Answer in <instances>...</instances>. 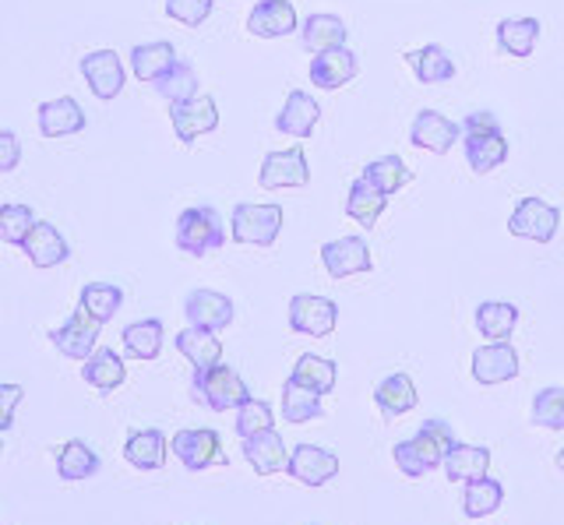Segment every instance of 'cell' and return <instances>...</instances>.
I'll return each instance as SVG.
<instances>
[{"instance_id":"cell-1","label":"cell","mask_w":564,"mask_h":525,"mask_svg":"<svg viewBox=\"0 0 564 525\" xmlns=\"http://www.w3.org/2000/svg\"><path fill=\"white\" fill-rule=\"evenodd\" d=\"M455 434L452 427L445 424V419H427L410 441H399L392 448V459L399 466L402 477H410V480H420V477H427V472H434L437 466H445L448 459V451L455 448Z\"/></svg>"},{"instance_id":"cell-2","label":"cell","mask_w":564,"mask_h":525,"mask_svg":"<svg viewBox=\"0 0 564 525\" xmlns=\"http://www.w3.org/2000/svg\"><path fill=\"white\" fill-rule=\"evenodd\" d=\"M191 395L212 413H229V409H240L243 402L251 398V389H247L234 367L219 360L216 367H205V371L191 374Z\"/></svg>"},{"instance_id":"cell-3","label":"cell","mask_w":564,"mask_h":525,"mask_svg":"<svg viewBox=\"0 0 564 525\" xmlns=\"http://www.w3.org/2000/svg\"><path fill=\"white\" fill-rule=\"evenodd\" d=\"M223 243H226V226L216 208L212 205L184 208L181 219H176V248L191 258H205L212 251H219Z\"/></svg>"},{"instance_id":"cell-4","label":"cell","mask_w":564,"mask_h":525,"mask_svg":"<svg viewBox=\"0 0 564 525\" xmlns=\"http://www.w3.org/2000/svg\"><path fill=\"white\" fill-rule=\"evenodd\" d=\"M282 233V205H254L240 201L234 208V240L251 248H272Z\"/></svg>"},{"instance_id":"cell-5","label":"cell","mask_w":564,"mask_h":525,"mask_svg":"<svg viewBox=\"0 0 564 525\" xmlns=\"http://www.w3.org/2000/svg\"><path fill=\"white\" fill-rule=\"evenodd\" d=\"M170 451L176 459L184 462V469L191 472H202V469H212V466H226V451H223V441L216 430L208 427H187V430H176L173 441H170Z\"/></svg>"},{"instance_id":"cell-6","label":"cell","mask_w":564,"mask_h":525,"mask_svg":"<svg viewBox=\"0 0 564 525\" xmlns=\"http://www.w3.org/2000/svg\"><path fill=\"white\" fill-rule=\"evenodd\" d=\"M170 124H173L176 142L194 145L202 134H208V131H216V128H219V107H216V99L198 92L194 99L170 102Z\"/></svg>"},{"instance_id":"cell-7","label":"cell","mask_w":564,"mask_h":525,"mask_svg":"<svg viewBox=\"0 0 564 525\" xmlns=\"http://www.w3.org/2000/svg\"><path fill=\"white\" fill-rule=\"evenodd\" d=\"M339 325V307L328 296H314V293H296L290 300V328L300 336L311 339H325Z\"/></svg>"},{"instance_id":"cell-8","label":"cell","mask_w":564,"mask_h":525,"mask_svg":"<svg viewBox=\"0 0 564 525\" xmlns=\"http://www.w3.org/2000/svg\"><path fill=\"white\" fill-rule=\"evenodd\" d=\"M258 184L264 190H286V187H307L311 184V166L307 155L300 145L293 149H279L264 155V163L258 169Z\"/></svg>"},{"instance_id":"cell-9","label":"cell","mask_w":564,"mask_h":525,"mask_svg":"<svg viewBox=\"0 0 564 525\" xmlns=\"http://www.w3.org/2000/svg\"><path fill=\"white\" fill-rule=\"evenodd\" d=\"M99 321L93 318V314H88L82 304H78V310L70 314V318L61 325V328H53L50 331V342H53V349H57V353H64L67 360H88L96 353V342H99Z\"/></svg>"},{"instance_id":"cell-10","label":"cell","mask_w":564,"mask_h":525,"mask_svg":"<svg viewBox=\"0 0 564 525\" xmlns=\"http://www.w3.org/2000/svg\"><path fill=\"white\" fill-rule=\"evenodd\" d=\"M561 212L543 198H522L516 205V212L508 216V233L522 237V240H536V243H551L557 233Z\"/></svg>"},{"instance_id":"cell-11","label":"cell","mask_w":564,"mask_h":525,"mask_svg":"<svg viewBox=\"0 0 564 525\" xmlns=\"http://www.w3.org/2000/svg\"><path fill=\"white\" fill-rule=\"evenodd\" d=\"M82 78L88 81V89H93L96 99L110 102L123 92V81H128V72H123L120 57L113 50H93V54L82 57Z\"/></svg>"},{"instance_id":"cell-12","label":"cell","mask_w":564,"mask_h":525,"mask_svg":"<svg viewBox=\"0 0 564 525\" xmlns=\"http://www.w3.org/2000/svg\"><path fill=\"white\" fill-rule=\"evenodd\" d=\"M184 318L191 328H205V331H223L234 325L237 310L234 300L226 293L216 289H191L184 300Z\"/></svg>"},{"instance_id":"cell-13","label":"cell","mask_w":564,"mask_h":525,"mask_svg":"<svg viewBox=\"0 0 564 525\" xmlns=\"http://www.w3.org/2000/svg\"><path fill=\"white\" fill-rule=\"evenodd\" d=\"M410 142L423 152H434V155H445L455 149V142H463V124H455L445 113L437 110H420L413 117V128H410Z\"/></svg>"},{"instance_id":"cell-14","label":"cell","mask_w":564,"mask_h":525,"mask_svg":"<svg viewBox=\"0 0 564 525\" xmlns=\"http://www.w3.org/2000/svg\"><path fill=\"white\" fill-rule=\"evenodd\" d=\"M322 265L332 278H349L375 269V254H370L364 237H339L322 248Z\"/></svg>"},{"instance_id":"cell-15","label":"cell","mask_w":564,"mask_h":525,"mask_svg":"<svg viewBox=\"0 0 564 525\" xmlns=\"http://www.w3.org/2000/svg\"><path fill=\"white\" fill-rule=\"evenodd\" d=\"M286 472L293 480H300L304 486H325L328 480L339 477V459L335 451L328 448H317V445H296L290 451V466Z\"/></svg>"},{"instance_id":"cell-16","label":"cell","mask_w":564,"mask_h":525,"mask_svg":"<svg viewBox=\"0 0 564 525\" xmlns=\"http://www.w3.org/2000/svg\"><path fill=\"white\" fill-rule=\"evenodd\" d=\"M519 371H522L519 353L508 342H490L473 353V378L480 384H505L511 378H519Z\"/></svg>"},{"instance_id":"cell-17","label":"cell","mask_w":564,"mask_h":525,"mask_svg":"<svg viewBox=\"0 0 564 525\" xmlns=\"http://www.w3.org/2000/svg\"><path fill=\"white\" fill-rule=\"evenodd\" d=\"M317 120H322V107L317 99L304 89H293L282 102V110L275 113V131L286 134V138H311Z\"/></svg>"},{"instance_id":"cell-18","label":"cell","mask_w":564,"mask_h":525,"mask_svg":"<svg viewBox=\"0 0 564 525\" xmlns=\"http://www.w3.org/2000/svg\"><path fill=\"white\" fill-rule=\"evenodd\" d=\"M247 32L258 40H282L296 32V8L290 0H261L247 14Z\"/></svg>"},{"instance_id":"cell-19","label":"cell","mask_w":564,"mask_h":525,"mask_svg":"<svg viewBox=\"0 0 564 525\" xmlns=\"http://www.w3.org/2000/svg\"><path fill=\"white\" fill-rule=\"evenodd\" d=\"M240 451H243L247 466H251L258 477H272V472H282L290 466V451H286V445H282V437H279L275 427L261 430L254 437H243Z\"/></svg>"},{"instance_id":"cell-20","label":"cell","mask_w":564,"mask_h":525,"mask_svg":"<svg viewBox=\"0 0 564 525\" xmlns=\"http://www.w3.org/2000/svg\"><path fill=\"white\" fill-rule=\"evenodd\" d=\"M357 72H360V64H357V54H352L349 46L325 50V54H317L311 61V81L325 92L343 89L346 81L357 78Z\"/></svg>"},{"instance_id":"cell-21","label":"cell","mask_w":564,"mask_h":525,"mask_svg":"<svg viewBox=\"0 0 564 525\" xmlns=\"http://www.w3.org/2000/svg\"><path fill=\"white\" fill-rule=\"evenodd\" d=\"M22 251L35 269H57L70 258L67 240L53 222H35L25 237V243H22Z\"/></svg>"},{"instance_id":"cell-22","label":"cell","mask_w":564,"mask_h":525,"mask_svg":"<svg viewBox=\"0 0 564 525\" xmlns=\"http://www.w3.org/2000/svg\"><path fill=\"white\" fill-rule=\"evenodd\" d=\"M35 117H40L43 138H67V134L85 131V110L70 96H57V99L40 102V113Z\"/></svg>"},{"instance_id":"cell-23","label":"cell","mask_w":564,"mask_h":525,"mask_svg":"<svg viewBox=\"0 0 564 525\" xmlns=\"http://www.w3.org/2000/svg\"><path fill=\"white\" fill-rule=\"evenodd\" d=\"M166 455H170V441L163 430H134L128 434V441H123V459L128 466L141 469V472H152V469H163L166 466Z\"/></svg>"},{"instance_id":"cell-24","label":"cell","mask_w":564,"mask_h":525,"mask_svg":"<svg viewBox=\"0 0 564 525\" xmlns=\"http://www.w3.org/2000/svg\"><path fill=\"white\" fill-rule=\"evenodd\" d=\"M402 61L413 67V75H416L420 85H445L458 72L452 54L441 43H427V46H420V50H410V54H405Z\"/></svg>"},{"instance_id":"cell-25","label":"cell","mask_w":564,"mask_h":525,"mask_svg":"<svg viewBox=\"0 0 564 525\" xmlns=\"http://www.w3.org/2000/svg\"><path fill=\"white\" fill-rule=\"evenodd\" d=\"M176 50L173 43L166 40H159V43H141L131 50V72L138 81H145V85H155L159 78H166L173 67H176Z\"/></svg>"},{"instance_id":"cell-26","label":"cell","mask_w":564,"mask_h":525,"mask_svg":"<svg viewBox=\"0 0 564 525\" xmlns=\"http://www.w3.org/2000/svg\"><path fill=\"white\" fill-rule=\"evenodd\" d=\"M176 353H181L194 371H205V367H216L223 360V342L216 339V331H205V328H184L176 331Z\"/></svg>"},{"instance_id":"cell-27","label":"cell","mask_w":564,"mask_h":525,"mask_svg":"<svg viewBox=\"0 0 564 525\" xmlns=\"http://www.w3.org/2000/svg\"><path fill=\"white\" fill-rule=\"evenodd\" d=\"M346 36H349V29L339 14H311V19L300 25V43H304V50H311L314 57L325 54V50L346 46Z\"/></svg>"},{"instance_id":"cell-28","label":"cell","mask_w":564,"mask_h":525,"mask_svg":"<svg viewBox=\"0 0 564 525\" xmlns=\"http://www.w3.org/2000/svg\"><path fill=\"white\" fill-rule=\"evenodd\" d=\"M82 363H85L82 378H85V384H93L96 392H113L128 381V367H123V357L117 349H96V353Z\"/></svg>"},{"instance_id":"cell-29","label":"cell","mask_w":564,"mask_h":525,"mask_svg":"<svg viewBox=\"0 0 564 525\" xmlns=\"http://www.w3.org/2000/svg\"><path fill=\"white\" fill-rule=\"evenodd\" d=\"M375 402H378V409L388 416V419H395V416H405V413H413L416 409V384L410 374H388L378 389H375Z\"/></svg>"},{"instance_id":"cell-30","label":"cell","mask_w":564,"mask_h":525,"mask_svg":"<svg viewBox=\"0 0 564 525\" xmlns=\"http://www.w3.org/2000/svg\"><path fill=\"white\" fill-rule=\"evenodd\" d=\"M540 19H505L498 22V50L505 57H529L540 43Z\"/></svg>"},{"instance_id":"cell-31","label":"cell","mask_w":564,"mask_h":525,"mask_svg":"<svg viewBox=\"0 0 564 525\" xmlns=\"http://www.w3.org/2000/svg\"><path fill=\"white\" fill-rule=\"evenodd\" d=\"M388 208V195H381V190L357 177L349 184V195H346V216L357 219L360 226H367V230H375V222L381 219V212Z\"/></svg>"},{"instance_id":"cell-32","label":"cell","mask_w":564,"mask_h":525,"mask_svg":"<svg viewBox=\"0 0 564 525\" xmlns=\"http://www.w3.org/2000/svg\"><path fill=\"white\" fill-rule=\"evenodd\" d=\"M490 469V451L480 445H463L458 441L448 459H445V477L452 483H473V480H484Z\"/></svg>"},{"instance_id":"cell-33","label":"cell","mask_w":564,"mask_h":525,"mask_svg":"<svg viewBox=\"0 0 564 525\" xmlns=\"http://www.w3.org/2000/svg\"><path fill=\"white\" fill-rule=\"evenodd\" d=\"M123 339V353L134 357V360H155L163 353V339H166V328L159 318H145V321H134L120 331Z\"/></svg>"},{"instance_id":"cell-34","label":"cell","mask_w":564,"mask_h":525,"mask_svg":"<svg viewBox=\"0 0 564 525\" xmlns=\"http://www.w3.org/2000/svg\"><path fill=\"white\" fill-rule=\"evenodd\" d=\"M463 152L473 173H494L508 160V142L505 134H466Z\"/></svg>"},{"instance_id":"cell-35","label":"cell","mask_w":564,"mask_h":525,"mask_svg":"<svg viewBox=\"0 0 564 525\" xmlns=\"http://www.w3.org/2000/svg\"><path fill=\"white\" fill-rule=\"evenodd\" d=\"M519 325V307L516 304H505V300H487L476 307V328H480L484 339L494 342H508L511 331Z\"/></svg>"},{"instance_id":"cell-36","label":"cell","mask_w":564,"mask_h":525,"mask_svg":"<svg viewBox=\"0 0 564 525\" xmlns=\"http://www.w3.org/2000/svg\"><path fill=\"white\" fill-rule=\"evenodd\" d=\"M99 455L93 451V445L85 441H67L61 451H57V477L64 483H78V480H88L99 472Z\"/></svg>"},{"instance_id":"cell-37","label":"cell","mask_w":564,"mask_h":525,"mask_svg":"<svg viewBox=\"0 0 564 525\" xmlns=\"http://www.w3.org/2000/svg\"><path fill=\"white\" fill-rule=\"evenodd\" d=\"M282 416H286V424H311L322 416V395L290 378L282 384Z\"/></svg>"},{"instance_id":"cell-38","label":"cell","mask_w":564,"mask_h":525,"mask_svg":"<svg viewBox=\"0 0 564 525\" xmlns=\"http://www.w3.org/2000/svg\"><path fill=\"white\" fill-rule=\"evenodd\" d=\"M364 181H370L375 184L381 195H399L402 190V184H410L413 181V173H410V166H405L399 155H381V160H375V163H367L364 166V173H360Z\"/></svg>"},{"instance_id":"cell-39","label":"cell","mask_w":564,"mask_h":525,"mask_svg":"<svg viewBox=\"0 0 564 525\" xmlns=\"http://www.w3.org/2000/svg\"><path fill=\"white\" fill-rule=\"evenodd\" d=\"M501 501H505V486H501L498 480L484 477V480H473V483H466V494H463V512H466V518H487V515L498 512Z\"/></svg>"},{"instance_id":"cell-40","label":"cell","mask_w":564,"mask_h":525,"mask_svg":"<svg viewBox=\"0 0 564 525\" xmlns=\"http://www.w3.org/2000/svg\"><path fill=\"white\" fill-rule=\"evenodd\" d=\"M290 378L300 381V384H307V389H314L317 395H328L335 389V381H339V371H335L332 360L317 357V353H304V357L296 360Z\"/></svg>"},{"instance_id":"cell-41","label":"cell","mask_w":564,"mask_h":525,"mask_svg":"<svg viewBox=\"0 0 564 525\" xmlns=\"http://www.w3.org/2000/svg\"><path fill=\"white\" fill-rule=\"evenodd\" d=\"M78 304H82L88 314H93V318H96L99 325H106V321H113V314L120 310V304H123V289L113 286V283H88V286H82Z\"/></svg>"},{"instance_id":"cell-42","label":"cell","mask_w":564,"mask_h":525,"mask_svg":"<svg viewBox=\"0 0 564 525\" xmlns=\"http://www.w3.org/2000/svg\"><path fill=\"white\" fill-rule=\"evenodd\" d=\"M35 222H40V219H35L32 205H22V201L0 205V240L11 243V248H22Z\"/></svg>"},{"instance_id":"cell-43","label":"cell","mask_w":564,"mask_h":525,"mask_svg":"<svg viewBox=\"0 0 564 525\" xmlns=\"http://www.w3.org/2000/svg\"><path fill=\"white\" fill-rule=\"evenodd\" d=\"M155 92L163 96L166 102L194 99V96H198V75H194V67H191V64L176 61L173 72H170L166 78H159V81H155Z\"/></svg>"},{"instance_id":"cell-44","label":"cell","mask_w":564,"mask_h":525,"mask_svg":"<svg viewBox=\"0 0 564 525\" xmlns=\"http://www.w3.org/2000/svg\"><path fill=\"white\" fill-rule=\"evenodd\" d=\"M275 424V413H272V406L264 398H247L243 406L237 409V434H240V441L243 437H254V434H261V430H269Z\"/></svg>"},{"instance_id":"cell-45","label":"cell","mask_w":564,"mask_h":525,"mask_svg":"<svg viewBox=\"0 0 564 525\" xmlns=\"http://www.w3.org/2000/svg\"><path fill=\"white\" fill-rule=\"evenodd\" d=\"M533 424L546 430L564 427V389H540L533 398Z\"/></svg>"},{"instance_id":"cell-46","label":"cell","mask_w":564,"mask_h":525,"mask_svg":"<svg viewBox=\"0 0 564 525\" xmlns=\"http://www.w3.org/2000/svg\"><path fill=\"white\" fill-rule=\"evenodd\" d=\"M212 8H216V0H166V14L187 29H198L212 14Z\"/></svg>"},{"instance_id":"cell-47","label":"cell","mask_w":564,"mask_h":525,"mask_svg":"<svg viewBox=\"0 0 564 525\" xmlns=\"http://www.w3.org/2000/svg\"><path fill=\"white\" fill-rule=\"evenodd\" d=\"M22 384H0V434L14 427V409L22 406Z\"/></svg>"},{"instance_id":"cell-48","label":"cell","mask_w":564,"mask_h":525,"mask_svg":"<svg viewBox=\"0 0 564 525\" xmlns=\"http://www.w3.org/2000/svg\"><path fill=\"white\" fill-rule=\"evenodd\" d=\"M466 134H501V120L487 110H473L463 117V138Z\"/></svg>"},{"instance_id":"cell-49","label":"cell","mask_w":564,"mask_h":525,"mask_svg":"<svg viewBox=\"0 0 564 525\" xmlns=\"http://www.w3.org/2000/svg\"><path fill=\"white\" fill-rule=\"evenodd\" d=\"M22 163V142L14 131H0V173H14Z\"/></svg>"},{"instance_id":"cell-50","label":"cell","mask_w":564,"mask_h":525,"mask_svg":"<svg viewBox=\"0 0 564 525\" xmlns=\"http://www.w3.org/2000/svg\"><path fill=\"white\" fill-rule=\"evenodd\" d=\"M557 469H564V448L557 451Z\"/></svg>"},{"instance_id":"cell-51","label":"cell","mask_w":564,"mask_h":525,"mask_svg":"<svg viewBox=\"0 0 564 525\" xmlns=\"http://www.w3.org/2000/svg\"><path fill=\"white\" fill-rule=\"evenodd\" d=\"M0 451H4V445H0Z\"/></svg>"}]
</instances>
